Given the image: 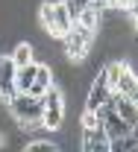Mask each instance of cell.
I'll use <instances>...</instances> for the list:
<instances>
[{
    "instance_id": "12",
    "label": "cell",
    "mask_w": 138,
    "mask_h": 152,
    "mask_svg": "<svg viewBox=\"0 0 138 152\" xmlns=\"http://www.w3.org/2000/svg\"><path fill=\"white\" fill-rule=\"evenodd\" d=\"M88 3L91 0H62V6L68 9V15H71V20H77L85 9H88Z\"/></svg>"
},
{
    "instance_id": "2",
    "label": "cell",
    "mask_w": 138,
    "mask_h": 152,
    "mask_svg": "<svg viewBox=\"0 0 138 152\" xmlns=\"http://www.w3.org/2000/svg\"><path fill=\"white\" fill-rule=\"evenodd\" d=\"M15 61L9 53H3L0 56V99L6 102L9 96H15Z\"/></svg>"
},
{
    "instance_id": "10",
    "label": "cell",
    "mask_w": 138,
    "mask_h": 152,
    "mask_svg": "<svg viewBox=\"0 0 138 152\" xmlns=\"http://www.w3.org/2000/svg\"><path fill=\"white\" fill-rule=\"evenodd\" d=\"M135 149V132L120 134V137H109V152H129Z\"/></svg>"
},
{
    "instance_id": "5",
    "label": "cell",
    "mask_w": 138,
    "mask_h": 152,
    "mask_svg": "<svg viewBox=\"0 0 138 152\" xmlns=\"http://www.w3.org/2000/svg\"><path fill=\"white\" fill-rule=\"evenodd\" d=\"M115 91H120L123 96H129V99H138V82H135V70L123 61V67H120L118 79H115V85H112Z\"/></svg>"
},
{
    "instance_id": "13",
    "label": "cell",
    "mask_w": 138,
    "mask_h": 152,
    "mask_svg": "<svg viewBox=\"0 0 138 152\" xmlns=\"http://www.w3.org/2000/svg\"><path fill=\"white\" fill-rule=\"evenodd\" d=\"M27 152H38V149H47V152H59V143L56 140H27L24 143Z\"/></svg>"
},
{
    "instance_id": "3",
    "label": "cell",
    "mask_w": 138,
    "mask_h": 152,
    "mask_svg": "<svg viewBox=\"0 0 138 152\" xmlns=\"http://www.w3.org/2000/svg\"><path fill=\"white\" fill-rule=\"evenodd\" d=\"M50 85H56V73H53V67L35 58V79H32V85H30L27 94H30V96H41Z\"/></svg>"
},
{
    "instance_id": "6",
    "label": "cell",
    "mask_w": 138,
    "mask_h": 152,
    "mask_svg": "<svg viewBox=\"0 0 138 152\" xmlns=\"http://www.w3.org/2000/svg\"><path fill=\"white\" fill-rule=\"evenodd\" d=\"M65 120V105H47L41 111V129L44 132H59Z\"/></svg>"
},
{
    "instance_id": "11",
    "label": "cell",
    "mask_w": 138,
    "mask_h": 152,
    "mask_svg": "<svg viewBox=\"0 0 138 152\" xmlns=\"http://www.w3.org/2000/svg\"><path fill=\"white\" fill-rule=\"evenodd\" d=\"M77 23L88 26V29H97L100 23H103V12H100V9H94V6L88 3V9H85V12H82V15L77 18Z\"/></svg>"
},
{
    "instance_id": "1",
    "label": "cell",
    "mask_w": 138,
    "mask_h": 152,
    "mask_svg": "<svg viewBox=\"0 0 138 152\" xmlns=\"http://www.w3.org/2000/svg\"><path fill=\"white\" fill-rule=\"evenodd\" d=\"M6 108L9 114L18 120V123H32V120H41V96H30V94H15L6 99Z\"/></svg>"
},
{
    "instance_id": "9",
    "label": "cell",
    "mask_w": 138,
    "mask_h": 152,
    "mask_svg": "<svg viewBox=\"0 0 138 152\" xmlns=\"http://www.w3.org/2000/svg\"><path fill=\"white\" fill-rule=\"evenodd\" d=\"M9 56H12V61H15V67L30 64V61H35V47H32L30 41H18V44H15V50H12Z\"/></svg>"
},
{
    "instance_id": "7",
    "label": "cell",
    "mask_w": 138,
    "mask_h": 152,
    "mask_svg": "<svg viewBox=\"0 0 138 152\" xmlns=\"http://www.w3.org/2000/svg\"><path fill=\"white\" fill-rule=\"evenodd\" d=\"M71 23H74V20H71V15H68V9L62 6V0L59 3L53 0V38H62L68 29H71Z\"/></svg>"
},
{
    "instance_id": "8",
    "label": "cell",
    "mask_w": 138,
    "mask_h": 152,
    "mask_svg": "<svg viewBox=\"0 0 138 152\" xmlns=\"http://www.w3.org/2000/svg\"><path fill=\"white\" fill-rule=\"evenodd\" d=\"M32 79H35V61L15 67V91H18V94H27L30 85H32Z\"/></svg>"
},
{
    "instance_id": "4",
    "label": "cell",
    "mask_w": 138,
    "mask_h": 152,
    "mask_svg": "<svg viewBox=\"0 0 138 152\" xmlns=\"http://www.w3.org/2000/svg\"><path fill=\"white\" fill-rule=\"evenodd\" d=\"M79 146L85 152H109V134L103 129H85L79 132Z\"/></svg>"
}]
</instances>
